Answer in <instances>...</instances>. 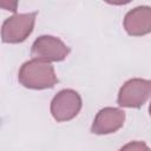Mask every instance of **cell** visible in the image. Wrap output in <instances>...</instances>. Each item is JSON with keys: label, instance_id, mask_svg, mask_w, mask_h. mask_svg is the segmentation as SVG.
Returning a JSON list of instances; mask_svg holds the SVG:
<instances>
[{"label": "cell", "instance_id": "6da1fadb", "mask_svg": "<svg viewBox=\"0 0 151 151\" xmlns=\"http://www.w3.org/2000/svg\"><path fill=\"white\" fill-rule=\"evenodd\" d=\"M18 80L24 87L31 90L52 88L58 83L53 65L39 59L24 63L19 70Z\"/></svg>", "mask_w": 151, "mask_h": 151}, {"label": "cell", "instance_id": "7a4b0ae2", "mask_svg": "<svg viewBox=\"0 0 151 151\" xmlns=\"http://www.w3.org/2000/svg\"><path fill=\"white\" fill-rule=\"evenodd\" d=\"M35 17L37 12L15 13L7 18L1 26V40L6 44H19L25 41L34 28Z\"/></svg>", "mask_w": 151, "mask_h": 151}, {"label": "cell", "instance_id": "3957f363", "mask_svg": "<svg viewBox=\"0 0 151 151\" xmlns=\"http://www.w3.org/2000/svg\"><path fill=\"white\" fill-rule=\"evenodd\" d=\"M151 81L142 78H132L123 84L118 92L117 103L122 107H142L150 98Z\"/></svg>", "mask_w": 151, "mask_h": 151}, {"label": "cell", "instance_id": "277c9868", "mask_svg": "<svg viewBox=\"0 0 151 151\" xmlns=\"http://www.w3.org/2000/svg\"><path fill=\"white\" fill-rule=\"evenodd\" d=\"M70 47L59 38L53 35H40L32 44L31 54L33 59L46 63L63 61L70 53Z\"/></svg>", "mask_w": 151, "mask_h": 151}, {"label": "cell", "instance_id": "5b68a950", "mask_svg": "<svg viewBox=\"0 0 151 151\" xmlns=\"http://www.w3.org/2000/svg\"><path fill=\"white\" fill-rule=\"evenodd\" d=\"M83 101L79 93L71 88L59 91L51 101V114L57 122H67L78 116Z\"/></svg>", "mask_w": 151, "mask_h": 151}, {"label": "cell", "instance_id": "8992f818", "mask_svg": "<svg viewBox=\"0 0 151 151\" xmlns=\"http://www.w3.org/2000/svg\"><path fill=\"white\" fill-rule=\"evenodd\" d=\"M125 122V112L118 107H104L98 111L91 126L94 134H110L123 127Z\"/></svg>", "mask_w": 151, "mask_h": 151}, {"label": "cell", "instance_id": "52a82bcc", "mask_svg": "<svg viewBox=\"0 0 151 151\" xmlns=\"http://www.w3.org/2000/svg\"><path fill=\"white\" fill-rule=\"evenodd\" d=\"M124 28L129 35L142 37L151 32V8L138 6L130 9L124 18Z\"/></svg>", "mask_w": 151, "mask_h": 151}, {"label": "cell", "instance_id": "ba28073f", "mask_svg": "<svg viewBox=\"0 0 151 151\" xmlns=\"http://www.w3.org/2000/svg\"><path fill=\"white\" fill-rule=\"evenodd\" d=\"M119 151H150V147L144 142L134 140L125 144Z\"/></svg>", "mask_w": 151, "mask_h": 151}, {"label": "cell", "instance_id": "9c48e42d", "mask_svg": "<svg viewBox=\"0 0 151 151\" xmlns=\"http://www.w3.org/2000/svg\"><path fill=\"white\" fill-rule=\"evenodd\" d=\"M17 6H18L17 1H8V0L0 1V8H5L6 11L17 12Z\"/></svg>", "mask_w": 151, "mask_h": 151}]
</instances>
